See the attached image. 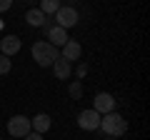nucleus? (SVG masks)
<instances>
[{
    "label": "nucleus",
    "instance_id": "13",
    "mask_svg": "<svg viewBox=\"0 0 150 140\" xmlns=\"http://www.w3.org/2000/svg\"><path fill=\"white\" fill-rule=\"evenodd\" d=\"M58 8H60V0H40V10L45 15H55Z\"/></svg>",
    "mask_w": 150,
    "mask_h": 140
},
{
    "label": "nucleus",
    "instance_id": "18",
    "mask_svg": "<svg viewBox=\"0 0 150 140\" xmlns=\"http://www.w3.org/2000/svg\"><path fill=\"white\" fill-rule=\"evenodd\" d=\"M85 75H88V65L80 63V65H78V78H85Z\"/></svg>",
    "mask_w": 150,
    "mask_h": 140
},
{
    "label": "nucleus",
    "instance_id": "14",
    "mask_svg": "<svg viewBox=\"0 0 150 140\" xmlns=\"http://www.w3.org/2000/svg\"><path fill=\"white\" fill-rule=\"evenodd\" d=\"M68 93H70L73 100H80V98H83V83L80 80H73V83H70V88H68Z\"/></svg>",
    "mask_w": 150,
    "mask_h": 140
},
{
    "label": "nucleus",
    "instance_id": "15",
    "mask_svg": "<svg viewBox=\"0 0 150 140\" xmlns=\"http://www.w3.org/2000/svg\"><path fill=\"white\" fill-rule=\"evenodd\" d=\"M10 68H13V60L8 58V55L0 53V75H8V73H10Z\"/></svg>",
    "mask_w": 150,
    "mask_h": 140
},
{
    "label": "nucleus",
    "instance_id": "16",
    "mask_svg": "<svg viewBox=\"0 0 150 140\" xmlns=\"http://www.w3.org/2000/svg\"><path fill=\"white\" fill-rule=\"evenodd\" d=\"M23 140H43V135H40V133H35V130H30V133H28Z\"/></svg>",
    "mask_w": 150,
    "mask_h": 140
},
{
    "label": "nucleus",
    "instance_id": "11",
    "mask_svg": "<svg viewBox=\"0 0 150 140\" xmlns=\"http://www.w3.org/2000/svg\"><path fill=\"white\" fill-rule=\"evenodd\" d=\"M50 68H53V73H55V78H58V80H68L70 73H73V68H70V63H68L65 58H58Z\"/></svg>",
    "mask_w": 150,
    "mask_h": 140
},
{
    "label": "nucleus",
    "instance_id": "2",
    "mask_svg": "<svg viewBox=\"0 0 150 140\" xmlns=\"http://www.w3.org/2000/svg\"><path fill=\"white\" fill-rule=\"evenodd\" d=\"M30 53H33V60H35L40 68H50V65L60 58V50L55 48V45H50L48 40H38V43H33Z\"/></svg>",
    "mask_w": 150,
    "mask_h": 140
},
{
    "label": "nucleus",
    "instance_id": "6",
    "mask_svg": "<svg viewBox=\"0 0 150 140\" xmlns=\"http://www.w3.org/2000/svg\"><path fill=\"white\" fill-rule=\"evenodd\" d=\"M93 110H95L98 115H108L115 110V98L110 95V93H98L95 100H93Z\"/></svg>",
    "mask_w": 150,
    "mask_h": 140
},
{
    "label": "nucleus",
    "instance_id": "9",
    "mask_svg": "<svg viewBox=\"0 0 150 140\" xmlns=\"http://www.w3.org/2000/svg\"><path fill=\"white\" fill-rule=\"evenodd\" d=\"M80 55H83V48H80V43H78V40H68V43L60 48V58H65L68 63L80 60Z\"/></svg>",
    "mask_w": 150,
    "mask_h": 140
},
{
    "label": "nucleus",
    "instance_id": "7",
    "mask_svg": "<svg viewBox=\"0 0 150 140\" xmlns=\"http://www.w3.org/2000/svg\"><path fill=\"white\" fill-rule=\"evenodd\" d=\"M45 35H48V43L55 45L58 50L70 40L68 38V30H63V28H58V25H45Z\"/></svg>",
    "mask_w": 150,
    "mask_h": 140
},
{
    "label": "nucleus",
    "instance_id": "8",
    "mask_svg": "<svg viewBox=\"0 0 150 140\" xmlns=\"http://www.w3.org/2000/svg\"><path fill=\"white\" fill-rule=\"evenodd\" d=\"M20 48H23V40L18 38V35H5V38L0 40V53L3 55H15V53H20Z\"/></svg>",
    "mask_w": 150,
    "mask_h": 140
},
{
    "label": "nucleus",
    "instance_id": "3",
    "mask_svg": "<svg viewBox=\"0 0 150 140\" xmlns=\"http://www.w3.org/2000/svg\"><path fill=\"white\" fill-rule=\"evenodd\" d=\"M78 10H75L73 5H60L58 8V13H55V25L58 28H63V30H68V28H73V25H78Z\"/></svg>",
    "mask_w": 150,
    "mask_h": 140
},
{
    "label": "nucleus",
    "instance_id": "17",
    "mask_svg": "<svg viewBox=\"0 0 150 140\" xmlns=\"http://www.w3.org/2000/svg\"><path fill=\"white\" fill-rule=\"evenodd\" d=\"M13 8V0H0V13H5Z\"/></svg>",
    "mask_w": 150,
    "mask_h": 140
},
{
    "label": "nucleus",
    "instance_id": "4",
    "mask_svg": "<svg viewBox=\"0 0 150 140\" xmlns=\"http://www.w3.org/2000/svg\"><path fill=\"white\" fill-rule=\"evenodd\" d=\"M30 130L33 128H30V118L28 115H13L8 120V133H10V138H25Z\"/></svg>",
    "mask_w": 150,
    "mask_h": 140
},
{
    "label": "nucleus",
    "instance_id": "19",
    "mask_svg": "<svg viewBox=\"0 0 150 140\" xmlns=\"http://www.w3.org/2000/svg\"><path fill=\"white\" fill-rule=\"evenodd\" d=\"M105 140H115V138H105Z\"/></svg>",
    "mask_w": 150,
    "mask_h": 140
},
{
    "label": "nucleus",
    "instance_id": "1",
    "mask_svg": "<svg viewBox=\"0 0 150 140\" xmlns=\"http://www.w3.org/2000/svg\"><path fill=\"white\" fill-rule=\"evenodd\" d=\"M98 130H103L108 138H120V135L128 133V120L120 113L112 110V113H108V115H100V128Z\"/></svg>",
    "mask_w": 150,
    "mask_h": 140
},
{
    "label": "nucleus",
    "instance_id": "20",
    "mask_svg": "<svg viewBox=\"0 0 150 140\" xmlns=\"http://www.w3.org/2000/svg\"><path fill=\"white\" fill-rule=\"evenodd\" d=\"M0 28H3V20H0Z\"/></svg>",
    "mask_w": 150,
    "mask_h": 140
},
{
    "label": "nucleus",
    "instance_id": "5",
    "mask_svg": "<svg viewBox=\"0 0 150 140\" xmlns=\"http://www.w3.org/2000/svg\"><path fill=\"white\" fill-rule=\"evenodd\" d=\"M78 128L80 130H98L100 128V115H98L93 108L80 110V113H78Z\"/></svg>",
    "mask_w": 150,
    "mask_h": 140
},
{
    "label": "nucleus",
    "instance_id": "10",
    "mask_svg": "<svg viewBox=\"0 0 150 140\" xmlns=\"http://www.w3.org/2000/svg\"><path fill=\"white\" fill-rule=\"evenodd\" d=\"M50 125H53V120H50V115L48 113H38L35 118H30V128L35 130V133H48L50 130Z\"/></svg>",
    "mask_w": 150,
    "mask_h": 140
},
{
    "label": "nucleus",
    "instance_id": "12",
    "mask_svg": "<svg viewBox=\"0 0 150 140\" xmlns=\"http://www.w3.org/2000/svg\"><path fill=\"white\" fill-rule=\"evenodd\" d=\"M25 23L33 28H45V13L40 8H33V10L25 13Z\"/></svg>",
    "mask_w": 150,
    "mask_h": 140
}]
</instances>
